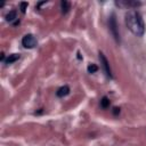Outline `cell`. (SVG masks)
<instances>
[{"label": "cell", "mask_w": 146, "mask_h": 146, "mask_svg": "<svg viewBox=\"0 0 146 146\" xmlns=\"http://www.w3.org/2000/svg\"><path fill=\"white\" fill-rule=\"evenodd\" d=\"M125 25L129 29V31L135 34L136 36H143L145 33V24H144V19L141 17V15L135 10V9H130L127 14H125Z\"/></svg>", "instance_id": "obj_1"}, {"label": "cell", "mask_w": 146, "mask_h": 146, "mask_svg": "<svg viewBox=\"0 0 146 146\" xmlns=\"http://www.w3.org/2000/svg\"><path fill=\"white\" fill-rule=\"evenodd\" d=\"M108 27H110V31L113 34L115 41L119 43L120 42V33H119V29H117V24H116V19H115L114 14H112L110 19H108Z\"/></svg>", "instance_id": "obj_2"}, {"label": "cell", "mask_w": 146, "mask_h": 146, "mask_svg": "<svg viewBox=\"0 0 146 146\" xmlns=\"http://www.w3.org/2000/svg\"><path fill=\"white\" fill-rule=\"evenodd\" d=\"M36 44L38 41L33 34H25L22 39V46L26 49H33L34 47H36Z\"/></svg>", "instance_id": "obj_3"}, {"label": "cell", "mask_w": 146, "mask_h": 146, "mask_svg": "<svg viewBox=\"0 0 146 146\" xmlns=\"http://www.w3.org/2000/svg\"><path fill=\"white\" fill-rule=\"evenodd\" d=\"M99 59H100V64H102V66H103V68H104V71H105V74L108 76V78H113V75H112V71H111V67H110V63H108V60H107V58L105 57V55L103 54V52H100L99 51Z\"/></svg>", "instance_id": "obj_4"}, {"label": "cell", "mask_w": 146, "mask_h": 146, "mask_svg": "<svg viewBox=\"0 0 146 146\" xmlns=\"http://www.w3.org/2000/svg\"><path fill=\"white\" fill-rule=\"evenodd\" d=\"M115 5L119 6V7L132 9V8H137L138 6H140L141 2H139V1H125V0H122V1H115Z\"/></svg>", "instance_id": "obj_5"}, {"label": "cell", "mask_w": 146, "mask_h": 146, "mask_svg": "<svg viewBox=\"0 0 146 146\" xmlns=\"http://www.w3.org/2000/svg\"><path fill=\"white\" fill-rule=\"evenodd\" d=\"M6 21L9 22L13 25H17L19 23L18 17H17V10H10L7 15H6Z\"/></svg>", "instance_id": "obj_6"}, {"label": "cell", "mask_w": 146, "mask_h": 146, "mask_svg": "<svg viewBox=\"0 0 146 146\" xmlns=\"http://www.w3.org/2000/svg\"><path fill=\"white\" fill-rule=\"evenodd\" d=\"M68 94H70V87H68V86H62V87L58 88L57 91H56L57 97H60V98L67 96Z\"/></svg>", "instance_id": "obj_7"}, {"label": "cell", "mask_w": 146, "mask_h": 146, "mask_svg": "<svg viewBox=\"0 0 146 146\" xmlns=\"http://www.w3.org/2000/svg\"><path fill=\"white\" fill-rule=\"evenodd\" d=\"M17 59H19V54H11V55H9L6 59H5V63L8 65V64H13V63H15Z\"/></svg>", "instance_id": "obj_8"}, {"label": "cell", "mask_w": 146, "mask_h": 146, "mask_svg": "<svg viewBox=\"0 0 146 146\" xmlns=\"http://www.w3.org/2000/svg\"><path fill=\"white\" fill-rule=\"evenodd\" d=\"M60 8H62V13L63 14H67L68 10H70V8H71V2H68L66 0H63L60 2Z\"/></svg>", "instance_id": "obj_9"}, {"label": "cell", "mask_w": 146, "mask_h": 146, "mask_svg": "<svg viewBox=\"0 0 146 146\" xmlns=\"http://www.w3.org/2000/svg\"><path fill=\"white\" fill-rule=\"evenodd\" d=\"M110 104H111L110 99H108L106 96H104V97L102 98V100H100V106H102L103 108H107V107L110 106Z\"/></svg>", "instance_id": "obj_10"}, {"label": "cell", "mask_w": 146, "mask_h": 146, "mask_svg": "<svg viewBox=\"0 0 146 146\" xmlns=\"http://www.w3.org/2000/svg\"><path fill=\"white\" fill-rule=\"evenodd\" d=\"M87 70H88L89 73H95V72L98 71V66L96 64H89L88 67H87Z\"/></svg>", "instance_id": "obj_11"}, {"label": "cell", "mask_w": 146, "mask_h": 146, "mask_svg": "<svg viewBox=\"0 0 146 146\" xmlns=\"http://www.w3.org/2000/svg\"><path fill=\"white\" fill-rule=\"evenodd\" d=\"M26 8H27V2H22V3H21V7H19L21 11H22V13H25Z\"/></svg>", "instance_id": "obj_12"}, {"label": "cell", "mask_w": 146, "mask_h": 146, "mask_svg": "<svg viewBox=\"0 0 146 146\" xmlns=\"http://www.w3.org/2000/svg\"><path fill=\"white\" fill-rule=\"evenodd\" d=\"M113 110H114V111H113V113H114V114H117V113H120V108H117V107H114Z\"/></svg>", "instance_id": "obj_13"}]
</instances>
